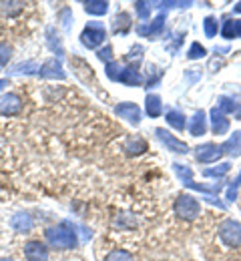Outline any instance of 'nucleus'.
<instances>
[{
    "label": "nucleus",
    "mask_w": 241,
    "mask_h": 261,
    "mask_svg": "<svg viewBox=\"0 0 241 261\" xmlns=\"http://www.w3.org/2000/svg\"><path fill=\"white\" fill-rule=\"evenodd\" d=\"M44 237H46L48 245L55 249H74L78 245L74 225H70L69 221H63L55 227H48L44 231Z\"/></svg>",
    "instance_id": "f257e3e1"
},
{
    "label": "nucleus",
    "mask_w": 241,
    "mask_h": 261,
    "mask_svg": "<svg viewBox=\"0 0 241 261\" xmlns=\"http://www.w3.org/2000/svg\"><path fill=\"white\" fill-rule=\"evenodd\" d=\"M173 211L177 217H181L185 221H195L201 215V205L193 195H179L175 199Z\"/></svg>",
    "instance_id": "f03ea898"
},
{
    "label": "nucleus",
    "mask_w": 241,
    "mask_h": 261,
    "mask_svg": "<svg viewBox=\"0 0 241 261\" xmlns=\"http://www.w3.org/2000/svg\"><path fill=\"white\" fill-rule=\"evenodd\" d=\"M217 235L225 247H231V249L241 247V223H237V221H233V219L221 221L217 227Z\"/></svg>",
    "instance_id": "7ed1b4c3"
},
{
    "label": "nucleus",
    "mask_w": 241,
    "mask_h": 261,
    "mask_svg": "<svg viewBox=\"0 0 241 261\" xmlns=\"http://www.w3.org/2000/svg\"><path fill=\"white\" fill-rule=\"evenodd\" d=\"M104 38H106V31H104V27L101 22H89L87 27H85V31L81 34V42H83V46H87V48H97V46H101L104 42Z\"/></svg>",
    "instance_id": "20e7f679"
},
{
    "label": "nucleus",
    "mask_w": 241,
    "mask_h": 261,
    "mask_svg": "<svg viewBox=\"0 0 241 261\" xmlns=\"http://www.w3.org/2000/svg\"><path fill=\"white\" fill-rule=\"evenodd\" d=\"M155 135H157V139H159L169 151H173V153H179V155H187V153H189L187 143H185V141H179L177 137H173L169 130L155 129Z\"/></svg>",
    "instance_id": "39448f33"
},
{
    "label": "nucleus",
    "mask_w": 241,
    "mask_h": 261,
    "mask_svg": "<svg viewBox=\"0 0 241 261\" xmlns=\"http://www.w3.org/2000/svg\"><path fill=\"white\" fill-rule=\"evenodd\" d=\"M195 151H197L195 155H197V161H199V163H215V161H219L221 155H223V147H221V145H215V143L199 145Z\"/></svg>",
    "instance_id": "423d86ee"
},
{
    "label": "nucleus",
    "mask_w": 241,
    "mask_h": 261,
    "mask_svg": "<svg viewBox=\"0 0 241 261\" xmlns=\"http://www.w3.org/2000/svg\"><path fill=\"white\" fill-rule=\"evenodd\" d=\"M115 115L125 119L129 125H135V127L141 123V109L135 102H121V105H117L115 107Z\"/></svg>",
    "instance_id": "0eeeda50"
},
{
    "label": "nucleus",
    "mask_w": 241,
    "mask_h": 261,
    "mask_svg": "<svg viewBox=\"0 0 241 261\" xmlns=\"http://www.w3.org/2000/svg\"><path fill=\"white\" fill-rule=\"evenodd\" d=\"M20 111H22V98L16 93H8L0 97V115L12 117V115H18Z\"/></svg>",
    "instance_id": "6e6552de"
},
{
    "label": "nucleus",
    "mask_w": 241,
    "mask_h": 261,
    "mask_svg": "<svg viewBox=\"0 0 241 261\" xmlns=\"http://www.w3.org/2000/svg\"><path fill=\"white\" fill-rule=\"evenodd\" d=\"M38 74L42 79H59V81H65L67 79V72L61 65V59H48L44 65L40 66Z\"/></svg>",
    "instance_id": "1a4fd4ad"
},
{
    "label": "nucleus",
    "mask_w": 241,
    "mask_h": 261,
    "mask_svg": "<svg viewBox=\"0 0 241 261\" xmlns=\"http://www.w3.org/2000/svg\"><path fill=\"white\" fill-rule=\"evenodd\" d=\"M163 29H165V14H159V16L153 18L151 22H147V24H139L137 34L139 36H145V38H151V36L161 34Z\"/></svg>",
    "instance_id": "9d476101"
},
{
    "label": "nucleus",
    "mask_w": 241,
    "mask_h": 261,
    "mask_svg": "<svg viewBox=\"0 0 241 261\" xmlns=\"http://www.w3.org/2000/svg\"><path fill=\"white\" fill-rule=\"evenodd\" d=\"M24 257H26V261H46L48 259V249L40 241H29L24 245Z\"/></svg>",
    "instance_id": "9b49d317"
},
{
    "label": "nucleus",
    "mask_w": 241,
    "mask_h": 261,
    "mask_svg": "<svg viewBox=\"0 0 241 261\" xmlns=\"http://www.w3.org/2000/svg\"><path fill=\"white\" fill-rule=\"evenodd\" d=\"M211 130L215 133V135H225L227 130H229V119L215 107V109H211Z\"/></svg>",
    "instance_id": "f8f14e48"
},
{
    "label": "nucleus",
    "mask_w": 241,
    "mask_h": 261,
    "mask_svg": "<svg viewBox=\"0 0 241 261\" xmlns=\"http://www.w3.org/2000/svg\"><path fill=\"white\" fill-rule=\"evenodd\" d=\"M10 227L18 233H31L35 227V221L29 213H16L12 219H10Z\"/></svg>",
    "instance_id": "ddd939ff"
},
{
    "label": "nucleus",
    "mask_w": 241,
    "mask_h": 261,
    "mask_svg": "<svg viewBox=\"0 0 241 261\" xmlns=\"http://www.w3.org/2000/svg\"><path fill=\"white\" fill-rule=\"evenodd\" d=\"M119 83L127 85V87H141L143 83V76L135 66H123L121 70V76H119Z\"/></svg>",
    "instance_id": "4468645a"
},
{
    "label": "nucleus",
    "mask_w": 241,
    "mask_h": 261,
    "mask_svg": "<svg viewBox=\"0 0 241 261\" xmlns=\"http://www.w3.org/2000/svg\"><path fill=\"white\" fill-rule=\"evenodd\" d=\"M189 133H191V137H201V135H205L207 133V119H205V113L203 111H197L195 115H193V119H191V123H189Z\"/></svg>",
    "instance_id": "2eb2a0df"
},
{
    "label": "nucleus",
    "mask_w": 241,
    "mask_h": 261,
    "mask_svg": "<svg viewBox=\"0 0 241 261\" xmlns=\"http://www.w3.org/2000/svg\"><path fill=\"white\" fill-rule=\"evenodd\" d=\"M221 147H223V153H227L229 157H233V159L239 157L241 155V130H235Z\"/></svg>",
    "instance_id": "dca6fc26"
},
{
    "label": "nucleus",
    "mask_w": 241,
    "mask_h": 261,
    "mask_svg": "<svg viewBox=\"0 0 241 261\" xmlns=\"http://www.w3.org/2000/svg\"><path fill=\"white\" fill-rule=\"evenodd\" d=\"M147 151V141L141 139V137H129L127 143H125V153L129 157H135V155H141Z\"/></svg>",
    "instance_id": "f3484780"
},
{
    "label": "nucleus",
    "mask_w": 241,
    "mask_h": 261,
    "mask_svg": "<svg viewBox=\"0 0 241 261\" xmlns=\"http://www.w3.org/2000/svg\"><path fill=\"white\" fill-rule=\"evenodd\" d=\"M131 31V16L127 12H119L113 18V33L115 34H127Z\"/></svg>",
    "instance_id": "a211bd4d"
},
{
    "label": "nucleus",
    "mask_w": 241,
    "mask_h": 261,
    "mask_svg": "<svg viewBox=\"0 0 241 261\" xmlns=\"http://www.w3.org/2000/svg\"><path fill=\"white\" fill-rule=\"evenodd\" d=\"M145 111L151 119H157L161 113H163V102L157 95H147L145 98Z\"/></svg>",
    "instance_id": "6ab92c4d"
},
{
    "label": "nucleus",
    "mask_w": 241,
    "mask_h": 261,
    "mask_svg": "<svg viewBox=\"0 0 241 261\" xmlns=\"http://www.w3.org/2000/svg\"><path fill=\"white\" fill-rule=\"evenodd\" d=\"M46 42H48V48H50L55 55H59V59L65 55V50H63V42H61L59 34L55 33V29H52V27H48V29H46Z\"/></svg>",
    "instance_id": "aec40b11"
},
{
    "label": "nucleus",
    "mask_w": 241,
    "mask_h": 261,
    "mask_svg": "<svg viewBox=\"0 0 241 261\" xmlns=\"http://www.w3.org/2000/svg\"><path fill=\"white\" fill-rule=\"evenodd\" d=\"M167 119V123H169V127H173V129L177 130H185V127H187V121H185V115L181 113V111H175V109H171V111H167V115H165Z\"/></svg>",
    "instance_id": "412c9836"
},
{
    "label": "nucleus",
    "mask_w": 241,
    "mask_h": 261,
    "mask_svg": "<svg viewBox=\"0 0 241 261\" xmlns=\"http://www.w3.org/2000/svg\"><path fill=\"white\" fill-rule=\"evenodd\" d=\"M106 10H109V2L106 0H89V2H85V12H89V14L101 16V14H106Z\"/></svg>",
    "instance_id": "4be33fe9"
},
{
    "label": "nucleus",
    "mask_w": 241,
    "mask_h": 261,
    "mask_svg": "<svg viewBox=\"0 0 241 261\" xmlns=\"http://www.w3.org/2000/svg\"><path fill=\"white\" fill-rule=\"evenodd\" d=\"M173 171H175V175L181 179V183H183V185H187V183H191V181H193V171H191L187 165L173 163Z\"/></svg>",
    "instance_id": "5701e85b"
},
{
    "label": "nucleus",
    "mask_w": 241,
    "mask_h": 261,
    "mask_svg": "<svg viewBox=\"0 0 241 261\" xmlns=\"http://www.w3.org/2000/svg\"><path fill=\"white\" fill-rule=\"evenodd\" d=\"M241 107V102H237V100H233V98H229V97H219V111L225 115V113H237V109Z\"/></svg>",
    "instance_id": "b1692460"
},
{
    "label": "nucleus",
    "mask_w": 241,
    "mask_h": 261,
    "mask_svg": "<svg viewBox=\"0 0 241 261\" xmlns=\"http://www.w3.org/2000/svg\"><path fill=\"white\" fill-rule=\"evenodd\" d=\"M40 70V66L36 65V63H33V61H29V63H20V65L12 66L10 68V74H33V72H38Z\"/></svg>",
    "instance_id": "393cba45"
},
{
    "label": "nucleus",
    "mask_w": 241,
    "mask_h": 261,
    "mask_svg": "<svg viewBox=\"0 0 241 261\" xmlns=\"http://www.w3.org/2000/svg\"><path fill=\"white\" fill-rule=\"evenodd\" d=\"M229 169H231V163H219L217 167H211V169H205L203 171V177H223V175H227L229 173Z\"/></svg>",
    "instance_id": "a878e982"
},
{
    "label": "nucleus",
    "mask_w": 241,
    "mask_h": 261,
    "mask_svg": "<svg viewBox=\"0 0 241 261\" xmlns=\"http://www.w3.org/2000/svg\"><path fill=\"white\" fill-rule=\"evenodd\" d=\"M207 55V48L203 44H199V42H193L191 46H189V50H187V59L189 61H197V59H203Z\"/></svg>",
    "instance_id": "bb28decb"
},
{
    "label": "nucleus",
    "mask_w": 241,
    "mask_h": 261,
    "mask_svg": "<svg viewBox=\"0 0 241 261\" xmlns=\"http://www.w3.org/2000/svg\"><path fill=\"white\" fill-rule=\"evenodd\" d=\"M203 31H205L207 38H213V36H217V31H219V22H217V18H213V16H207L205 20H203Z\"/></svg>",
    "instance_id": "cd10ccee"
},
{
    "label": "nucleus",
    "mask_w": 241,
    "mask_h": 261,
    "mask_svg": "<svg viewBox=\"0 0 241 261\" xmlns=\"http://www.w3.org/2000/svg\"><path fill=\"white\" fill-rule=\"evenodd\" d=\"M104 261H135V257L129 253V251H125V249H113Z\"/></svg>",
    "instance_id": "c85d7f7f"
},
{
    "label": "nucleus",
    "mask_w": 241,
    "mask_h": 261,
    "mask_svg": "<svg viewBox=\"0 0 241 261\" xmlns=\"http://www.w3.org/2000/svg\"><path fill=\"white\" fill-rule=\"evenodd\" d=\"M151 8H153V2H145V0L135 2V10H137V16L141 20H147V18H149Z\"/></svg>",
    "instance_id": "c756f323"
},
{
    "label": "nucleus",
    "mask_w": 241,
    "mask_h": 261,
    "mask_svg": "<svg viewBox=\"0 0 241 261\" xmlns=\"http://www.w3.org/2000/svg\"><path fill=\"white\" fill-rule=\"evenodd\" d=\"M121 70H123V66L119 65V63H115V61H111V63H106V66H104V72H106V76H109L111 81H117V83H119V76H121Z\"/></svg>",
    "instance_id": "7c9ffc66"
},
{
    "label": "nucleus",
    "mask_w": 241,
    "mask_h": 261,
    "mask_svg": "<svg viewBox=\"0 0 241 261\" xmlns=\"http://www.w3.org/2000/svg\"><path fill=\"white\" fill-rule=\"evenodd\" d=\"M221 34H223V38H227V40L237 38V34H235V20H225V22H223V29H221Z\"/></svg>",
    "instance_id": "2f4dec72"
},
{
    "label": "nucleus",
    "mask_w": 241,
    "mask_h": 261,
    "mask_svg": "<svg viewBox=\"0 0 241 261\" xmlns=\"http://www.w3.org/2000/svg\"><path fill=\"white\" fill-rule=\"evenodd\" d=\"M10 57H12V48L8 46V44H4V42H0V68L2 66L8 65V61H10Z\"/></svg>",
    "instance_id": "473e14b6"
},
{
    "label": "nucleus",
    "mask_w": 241,
    "mask_h": 261,
    "mask_svg": "<svg viewBox=\"0 0 241 261\" xmlns=\"http://www.w3.org/2000/svg\"><path fill=\"white\" fill-rule=\"evenodd\" d=\"M201 76H203L201 68H189V70H185V81L189 85H195L197 81H201Z\"/></svg>",
    "instance_id": "72a5a7b5"
},
{
    "label": "nucleus",
    "mask_w": 241,
    "mask_h": 261,
    "mask_svg": "<svg viewBox=\"0 0 241 261\" xmlns=\"http://www.w3.org/2000/svg\"><path fill=\"white\" fill-rule=\"evenodd\" d=\"M61 20H63V29L69 33L70 22H72V12H70L69 6H65V8H63V12H61Z\"/></svg>",
    "instance_id": "f704fd0d"
},
{
    "label": "nucleus",
    "mask_w": 241,
    "mask_h": 261,
    "mask_svg": "<svg viewBox=\"0 0 241 261\" xmlns=\"http://www.w3.org/2000/svg\"><path fill=\"white\" fill-rule=\"evenodd\" d=\"M193 2H157L155 6L157 8H187V6H191Z\"/></svg>",
    "instance_id": "c9c22d12"
},
{
    "label": "nucleus",
    "mask_w": 241,
    "mask_h": 261,
    "mask_svg": "<svg viewBox=\"0 0 241 261\" xmlns=\"http://www.w3.org/2000/svg\"><path fill=\"white\" fill-rule=\"evenodd\" d=\"M241 185V173L237 175V179L235 181H231V185H229V189H227V199L229 201H233L235 197H237V187Z\"/></svg>",
    "instance_id": "e433bc0d"
},
{
    "label": "nucleus",
    "mask_w": 241,
    "mask_h": 261,
    "mask_svg": "<svg viewBox=\"0 0 241 261\" xmlns=\"http://www.w3.org/2000/svg\"><path fill=\"white\" fill-rule=\"evenodd\" d=\"M97 57H99V61H106V63H111V59H113V48L106 44L104 48H101V50L97 53Z\"/></svg>",
    "instance_id": "4c0bfd02"
},
{
    "label": "nucleus",
    "mask_w": 241,
    "mask_h": 261,
    "mask_svg": "<svg viewBox=\"0 0 241 261\" xmlns=\"http://www.w3.org/2000/svg\"><path fill=\"white\" fill-rule=\"evenodd\" d=\"M141 61L143 59V46H133V50L127 55V61Z\"/></svg>",
    "instance_id": "58836bf2"
},
{
    "label": "nucleus",
    "mask_w": 241,
    "mask_h": 261,
    "mask_svg": "<svg viewBox=\"0 0 241 261\" xmlns=\"http://www.w3.org/2000/svg\"><path fill=\"white\" fill-rule=\"evenodd\" d=\"M221 66H223V61H221V59H213V61L209 63V70H211V72H217V68H221Z\"/></svg>",
    "instance_id": "ea45409f"
},
{
    "label": "nucleus",
    "mask_w": 241,
    "mask_h": 261,
    "mask_svg": "<svg viewBox=\"0 0 241 261\" xmlns=\"http://www.w3.org/2000/svg\"><path fill=\"white\" fill-rule=\"evenodd\" d=\"M235 34L237 38H241V20H235Z\"/></svg>",
    "instance_id": "a19ab883"
},
{
    "label": "nucleus",
    "mask_w": 241,
    "mask_h": 261,
    "mask_svg": "<svg viewBox=\"0 0 241 261\" xmlns=\"http://www.w3.org/2000/svg\"><path fill=\"white\" fill-rule=\"evenodd\" d=\"M6 85H8V79H2V81H0V91H2Z\"/></svg>",
    "instance_id": "79ce46f5"
},
{
    "label": "nucleus",
    "mask_w": 241,
    "mask_h": 261,
    "mask_svg": "<svg viewBox=\"0 0 241 261\" xmlns=\"http://www.w3.org/2000/svg\"><path fill=\"white\" fill-rule=\"evenodd\" d=\"M233 117H235V119H237V121H241V107H239V109H237V113H235V115H233Z\"/></svg>",
    "instance_id": "37998d69"
},
{
    "label": "nucleus",
    "mask_w": 241,
    "mask_h": 261,
    "mask_svg": "<svg viewBox=\"0 0 241 261\" xmlns=\"http://www.w3.org/2000/svg\"><path fill=\"white\" fill-rule=\"evenodd\" d=\"M233 10H235V12H241V2H237V4L233 6Z\"/></svg>",
    "instance_id": "c03bdc74"
},
{
    "label": "nucleus",
    "mask_w": 241,
    "mask_h": 261,
    "mask_svg": "<svg viewBox=\"0 0 241 261\" xmlns=\"http://www.w3.org/2000/svg\"><path fill=\"white\" fill-rule=\"evenodd\" d=\"M0 261H12V259H0Z\"/></svg>",
    "instance_id": "a18cd8bd"
}]
</instances>
